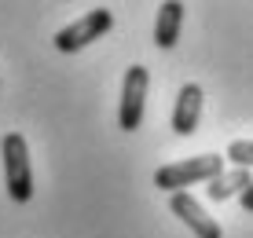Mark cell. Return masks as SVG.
Masks as SVG:
<instances>
[{"mask_svg":"<svg viewBox=\"0 0 253 238\" xmlns=\"http://www.w3.org/2000/svg\"><path fill=\"white\" fill-rule=\"evenodd\" d=\"M253 183V172L250 169H231V172H220L216 180H209V187H206V195L213 198V201H228L235 195H242Z\"/></svg>","mask_w":253,"mask_h":238,"instance_id":"obj_8","label":"cell"},{"mask_svg":"<svg viewBox=\"0 0 253 238\" xmlns=\"http://www.w3.org/2000/svg\"><path fill=\"white\" fill-rule=\"evenodd\" d=\"M0 158H4V187L11 201H30L33 198V169H30V143L22 132H7L0 143Z\"/></svg>","mask_w":253,"mask_h":238,"instance_id":"obj_2","label":"cell"},{"mask_svg":"<svg viewBox=\"0 0 253 238\" xmlns=\"http://www.w3.org/2000/svg\"><path fill=\"white\" fill-rule=\"evenodd\" d=\"M180 26H184V4L180 0H165L158 7V19H154V44L162 51H169L180 40Z\"/></svg>","mask_w":253,"mask_h":238,"instance_id":"obj_7","label":"cell"},{"mask_svg":"<svg viewBox=\"0 0 253 238\" xmlns=\"http://www.w3.org/2000/svg\"><path fill=\"white\" fill-rule=\"evenodd\" d=\"M147 66H128L121 81V103H118V125L125 132H136L147 118Z\"/></svg>","mask_w":253,"mask_h":238,"instance_id":"obj_4","label":"cell"},{"mask_svg":"<svg viewBox=\"0 0 253 238\" xmlns=\"http://www.w3.org/2000/svg\"><path fill=\"white\" fill-rule=\"evenodd\" d=\"M169 209H172V216H180V220L191 227V231H195V238H224L220 224H216V220L202 209V201L191 198L187 191L172 195V198H169Z\"/></svg>","mask_w":253,"mask_h":238,"instance_id":"obj_5","label":"cell"},{"mask_svg":"<svg viewBox=\"0 0 253 238\" xmlns=\"http://www.w3.org/2000/svg\"><path fill=\"white\" fill-rule=\"evenodd\" d=\"M239 201H242V209H246V213H253V183L239 195Z\"/></svg>","mask_w":253,"mask_h":238,"instance_id":"obj_10","label":"cell"},{"mask_svg":"<svg viewBox=\"0 0 253 238\" xmlns=\"http://www.w3.org/2000/svg\"><path fill=\"white\" fill-rule=\"evenodd\" d=\"M224 158H228L235 169H253V139H235Z\"/></svg>","mask_w":253,"mask_h":238,"instance_id":"obj_9","label":"cell"},{"mask_svg":"<svg viewBox=\"0 0 253 238\" xmlns=\"http://www.w3.org/2000/svg\"><path fill=\"white\" fill-rule=\"evenodd\" d=\"M202 88L198 84H184L176 92V107H172V132L176 136H191V132L198 128V118H202Z\"/></svg>","mask_w":253,"mask_h":238,"instance_id":"obj_6","label":"cell"},{"mask_svg":"<svg viewBox=\"0 0 253 238\" xmlns=\"http://www.w3.org/2000/svg\"><path fill=\"white\" fill-rule=\"evenodd\" d=\"M224 172V158L220 154H195V158H184V161H172V165H162L154 172V187L158 191H169V195H180L184 187H195V183H209Z\"/></svg>","mask_w":253,"mask_h":238,"instance_id":"obj_1","label":"cell"},{"mask_svg":"<svg viewBox=\"0 0 253 238\" xmlns=\"http://www.w3.org/2000/svg\"><path fill=\"white\" fill-rule=\"evenodd\" d=\"M110 30H114V11H110V7H92L88 15H81V19L70 22L66 30H59L51 44H55L59 51H66V55H74V51L88 48L92 40H99L103 33H110Z\"/></svg>","mask_w":253,"mask_h":238,"instance_id":"obj_3","label":"cell"}]
</instances>
